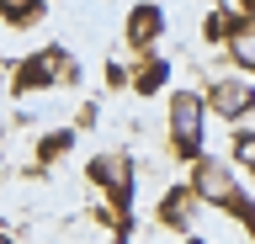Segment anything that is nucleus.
Listing matches in <instances>:
<instances>
[{"label": "nucleus", "mask_w": 255, "mask_h": 244, "mask_svg": "<svg viewBox=\"0 0 255 244\" xmlns=\"http://www.w3.org/2000/svg\"><path fill=\"white\" fill-rule=\"evenodd\" d=\"M197 212H202V202L191 196V186H170V191L154 202L159 228H170V234H181V239H186L191 228H197Z\"/></svg>", "instance_id": "7"}, {"label": "nucleus", "mask_w": 255, "mask_h": 244, "mask_svg": "<svg viewBox=\"0 0 255 244\" xmlns=\"http://www.w3.org/2000/svg\"><path fill=\"white\" fill-rule=\"evenodd\" d=\"M128 85H133V96H159V90L170 85V53H143V59H133Z\"/></svg>", "instance_id": "8"}, {"label": "nucleus", "mask_w": 255, "mask_h": 244, "mask_svg": "<svg viewBox=\"0 0 255 244\" xmlns=\"http://www.w3.org/2000/svg\"><path fill=\"white\" fill-rule=\"evenodd\" d=\"M165 27H170V16L159 11V5H133L123 21V43L133 59H143V53H159V37H165Z\"/></svg>", "instance_id": "6"}, {"label": "nucleus", "mask_w": 255, "mask_h": 244, "mask_svg": "<svg viewBox=\"0 0 255 244\" xmlns=\"http://www.w3.org/2000/svg\"><path fill=\"white\" fill-rule=\"evenodd\" d=\"M165 149L181 164H197L207 154V101H202V90H170V106H165Z\"/></svg>", "instance_id": "2"}, {"label": "nucleus", "mask_w": 255, "mask_h": 244, "mask_svg": "<svg viewBox=\"0 0 255 244\" xmlns=\"http://www.w3.org/2000/svg\"><path fill=\"white\" fill-rule=\"evenodd\" d=\"M202 101H207V117H218V122H250L255 117V80L245 75H213L202 85Z\"/></svg>", "instance_id": "4"}, {"label": "nucleus", "mask_w": 255, "mask_h": 244, "mask_svg": "<svg viewBox=\"0 0 255 244\" xmlns=\"http://www.w3.org/2000/svg\"><path fill=\"white\" fill-rule=\"evenodd\" d=\"M85 175H91V186L107 191V207L117 218H133V160L128 154H91Z\"/></svg>", "instance_id": "5"}, {"label": "nucleus", "mask_w": 255, "mask_h": 244, "mask_svg": "<svg viewBox=\"0 0 255 244\" xmlns=\"http://www.w3.org/2000/svg\"><path fill=\"white\" fill-rule=\"evenodd\" d=\"M69 144H75V133L59 128V133H48V138H37V164H53L59 154H69Z\"/></svg>", "instance_id": "11"}, {"label": "nucleus", "mask_w": 255, "mask_h": 244, "mask_svg": "<svg viewBox=\"0 0 255 244\" xmlns=\"http://www.w3.org/2000/svg\"><path fill=\"white\" fill-rule=\"evenodd\" d=\"M43 0H32V5H0V21L5 27H32V21H43Z\"/></svg>", "instance_id": "12"}, {"label": "nucleus", "mask_w": 255, "mask_h": 244, "mask_svg": "<svg viewBox=\"0 0 255 244\" xmlns=\"http://www.w3.org/2000/svg\"><path fill=\"white\" fill-rule=\"evenodd\" d=\"M0 244H16V239H0Z\"/></svg>", "instance_id": "15"}, {"label": "nucleus", "mask_w": 255, "mask_h": 244, "mask_svg": "<svg viewBox=\"0 0 255 244\" xmlns=\"http://www.w3.org/2000/svg\"><path fill=\"white\" fill-rule=\"evenodd\" d=\"M107 85H128V69L117 64V59H112V64H107Z\"/></svg>", "instance_id": "13"}, {"label": "nucleus", "mask_w": 255, "mask_h": 244, "mask_svg": "<svg viewBox=\"0 0 255 244\" xmlns=\"http://www.w3.org/2000/svg\"><path fill=\"white\" fill-rule=\"evenodd\" d=\"M75 80H80V64L59 48V43L32 48L27 59L11 64V90L16 96H37V90H48V85H75Z\"/></svg>", "instance_id": "3"}, {"label": "nucleus", "mask_w": 255, "mask_h": 244, "mask_svg": "<svg viewBox=\"0 0 255 244\" xmlns=\"http://www.w3.org/2000/svg\"><path fill=\"white\" fill-rule=\"evenodd\" d=\"M229 59H234V75H245V80H255V21L245 27V32H234V43H229Z\"/></svg>", "instance_id": "9"}, {"label": "nucleus", "mask_w": 255, "mask_h": 244, "mask_svg": "<svg viewBox=\"0 0 255 244\" xmlns=\"http://www.w3.org/2000/svg\"><path fill=\"white\" fill-rule=\"evenodd\" d=\"M229 149H234L229 164L245 170V175H255V128H234V144H229Z\"/></svg>", "instance_id": "10"}, {"label": "nucleus", "mask_w": 255, "mask_h": 244, "mask_svg": "<svg viewBox=\"0 0 255 244\" xmlns=\"http://www.w3.org/2000/svg\"><path fill=\"white\" fill-rule=\"evenodd\" d=\"M181 244H207V239H202V234H186V239H181Z\"/></svg>", "instance_id": "14"}, {"label": "nucleus", "mask_w": 255, "mask_h": 244, "mask_svg": "<svg viewBox=\"0 0 255 244\" xmlns=\"http://www.w3.org/2000/svg\"><path fill=\"white\" fill-rule=\"evenodd\" d=\"M186 186H191V196H197L202 207L229 212V218H234V223L255 239V196L245 191V180H239V170H234L229 160L202 154L197 164H186Z\"/></svg>", "instance_id": "1"}]
</instances>
